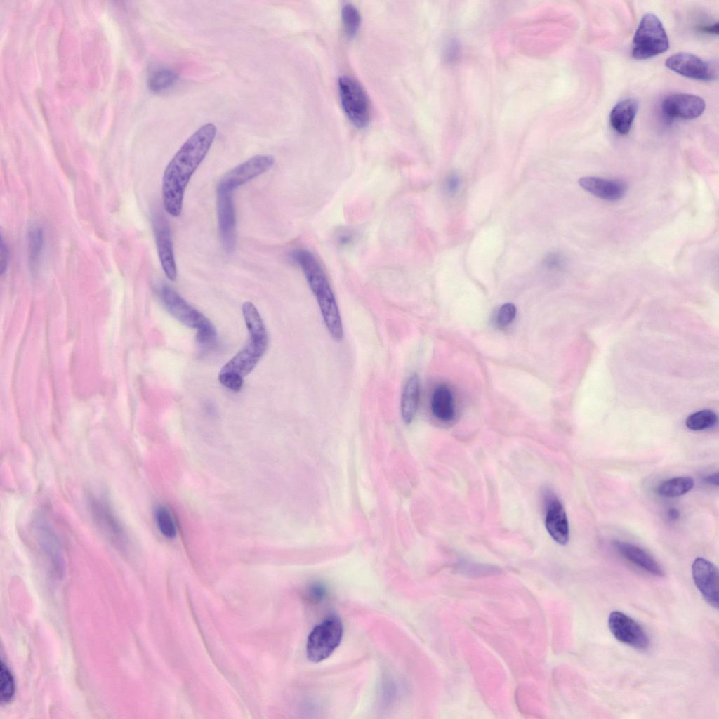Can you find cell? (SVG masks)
<instances>
[{
    "mask_svg": "<svg viewBox=\"0 0 719 719\" xmlns=\"http://www.w3.org/2000/svg\"><path fill=\"white\" fill-rule=\"evenodd\" d=\"M706 103L699 96L675 93L666 96L661 103V111L669 119H692L702 114Z\"/></svg>",
    "mask_w": 719,
    "mask_h": 719,
    "instance_id": "13",
    "label": "cell"
},
{
    "mask_svg": "<svg viewBox=\"0 0 719 719\" xmlns=\"http://www.w3.org/2000/svg\"><path fill=\"white\" fill-rule=\"evenodd\" d=\"M701 30L703 32H704L705 33L718 34V23L716 22L715 24H713V25H708V26L703 27L701 28Z\"/></svg>",
    "mask_w": 719,
    "mask_h": 719,
    "instance_id": "38",
    "label": "cell"
},
{
    "mask_svg": "<svg viewBox=\"0 0 719 719\" xmlns=\"http://www.w3.org/2000/svg\"><path fill=\"white\" fill-rule=\"evenodd\" d=\"M178 74L170 69H161L152 72L148 80L150 88L155 92L160 93L171 87L178 80Z\"/></svg>",
    "mask_w": 719,
    "mask_h": 719,
    "instance_id": "25",
    "label": "cell"
},
{
    "mask_svg": "<svg viewBox=\"0 0 719 719\" xmlns=\"http://www.w3.org/2000/svg\"><path fill=\"white\" fill-rule=\"evenodd\" d=\"M268 339H250L249 343L220 369L235 372L242 377L248 375L256 366L266 350Z\"/></svg>",
    "mask_w": 719,
    "mask_h": 719,
    "instance_id": "17",
    "label": "cell"
},
{
    "mask_svg": "<svg viewBox=\"0 0 719 719\" xmlns=\"http://www.w3.org/2000/svg\"><path fill=\"white\" fill-rule=\"evenodd\" d=\"M218 380L223 385L234 391H239L244 382L243 377L232 371H220Z\"/></svg>",
    "mask_w": 719,
    "mask_h": 719,
    "instance_id": "31",
    "label": "cell"
},
{
    "mask_svg": "<svg viewBox=\"0 0 719 719\" xmlns=\"http://www.w3.org/2000/svg\"><path fill=\"white\" fill-rule=\"evenodd\" d=\"M217 128L206 123L191 135L167 164L162 178L163 206L171 216L180 215L185 189L191 177L207 154Z\"/></svg>",
    "mask_w": 719,
    "mask_h": 719,
    "instance_id": "1",
    "label": "cell"
},
{
    "mask_svg": "<svg viewBox=\"0 0 719 719\" xmlns=\"http://www.w3.org/2000/svg\"><path fill=\"white\" fill-rule=\"evenodd\" d=\"M694 485L693 478L688 476H678L662 482L657 492L664 497H678L690 492Z\"/></svg>",
    "mask_w": 719,
    "mask_h": 719,
    "instance_id": "24",
    "label": "cell"
},
{
    "mask_svg": "<svg viewBox=\"0 0 719 719\" xmlns=\"http://www.w3.org/2000/svg\"><path fill=\"white\" fill-rule=\"evenodd\" d=\"M667 515L668 517L672 521L678 520L680 517V513L675 508H669Z\"/></svg>",
    "mask_w": 719,
    "mask_h": 719,
    "instance_id": "39",
    "label": "cell"
},
{
    "mask_svg": "<svg viewBox=\"0 0 719 719\" xmlns=\"http://www.w3.org/2000/svg\"><path fill=\"white\" fill-rule=\"evenodd\" d=\"M459 179L456 174H450L447 176L445 182V188L448 193L454 194L459 188Z\"/></svg>",
    "mask_w": 719,
    "mask_h": 719,
    "instance_id": "33",
    "label": "cell"
},
{
    "mask_svg": "<svg viewBox=\"0 0 719 719\" xmlns=\"http://www.w3.org/2000/svg\"><path fill=\"white\" fill-rule=\"evenodd\" d=\"M90 508L95 525L108 540L114 545H124L126 536L122 527L107 504L98 499H93Z\"/></svg>",
    "mask_w": 719,
    "mask_h": 719,
    "instance_id": "16",
    "label": "cell"
},
{
    "mask_svg": "<svg viewBox=\"0 0 719 719\" xmlns=\"http://www.w3.org/2000/svg\"><path fill=\"white\" fill-rule=\"evenodd\" d=\"M638 110V102L626 98L617 103L612 110L609 122L615 131L621 135L629 133Z\"/></svg>",
    "mask_w": 719,
    "mask_h": 719,
    "instance_id": "20",
    "label": "cell"
},
{
    "mask_svg": "<svg viewBox=\"0 0 719 719\" xmlns=\"http://www.w3.org/2000/svg\"><path fill=\"white\" fill-rule=\"evenodd\" d=\"M717 421V415L713 411L701 410L690 414L685 424L690 430L698 431L713 427Z\"/></svg>",
    "mask_w": 719,
    "mask_h": 719,
    "instance_id": "26",
    "label": "cell"
},
{
    "mask_svg": "<svg viewBox=\"0 0 719 719\" xmlns=\"http://www.w3.org/2000/svg\"><path fill=\"white\" fill-rule=\"evenodd\" d=\"M694 583L704 599L712 607L718 608V570L709 560L698 557L692 565Z\"/></svg>",
    "mask_w": 719,
    "mask_h": 719,
    "instance_id": "12",
    "label": "cell"
},
{
    "mask_svg": "<svg viewBox=\"0 0 719 719\" xmlns=\"http://www.w3.org/2000/svg\"><path fill=\"white\" fill-rule=\"evenodd\" d=\"M343 634L341 620L330 615L315 626L310 633L306 643L308 659L318 663L327 659L340 645Z\"/></svg>",
    "mask_w": 719,
    "mask_h": 719,
    "instance_id": "4",
    "label": "cell"
},
{
    "mask_svg": "<svg viewBox=\"0 0 719 719\" xmlns=\"http://www.w3.org/2000/svg\"><path fill=\"white\" fill-rule=\"evenodd\" d=\"M704 482L707 484L718 486V473H714L710 474L704 477Z\"/></svg>",
    "mask_w": 719,
    "mask_h": 719,
    "instance_id": "37",
    "label": "cell"
},
{
    "mask_svg": "<svg viewBox=\"0 0 719 719\" xmlns=\"http://www.w3.org/2000/svg\"><path fill=\"white\" fill-rule=\"evenodd\" d=\"M353 239V235L349 230H345L339 232L337 237L338 242L341 245L350 244Z\"/></svg>",
    "mask_w": 719,
    "mask_h": 719,
    "instance_id": "35",
    "label": "cell"
},
{
    "mask_svg": "<svg viewBox=\"0 0 719 719\" xmlns=\"http://www.w3.org/2000/svg\"><path fill=\"white\" fill-rule=\"evenodd\" d=\"M155 241L162 269L171 281L177 277V268L169 223L164 216L156 214L153 220Z\"/></svg>",
    "mask_w": 719,
    "mask_h": 719,
    "instance_id": "14",
    "label": "cell"
},
{
    "mask_svg": "<svg viewBox=\"0 0 719 719\" xmlns=\"http://www.w3.org/2000/svg\"><path fill=\"white\" fill-rule=\"evenodd\" d=\"M232 191L217 186L216 209L218 230L222 246L232 252L237 240V219Z\"/></svg>",
    "mask_w": 719,
    "mask_h": 719,
    "instance_id": "7",
    "label": "cell"
},
{
    "mask_svg": "<svg viewBox=\"0 0 719 719\" xmlns=\"http://www.w3.org/2000/svg\"><path fill=\"white\" fill-rule=\"evenodd\" d=\"M275 159L268 154L256 155L227 172L218 186L234 192L237 187L267 172L273 166Z\"/></svg>",
    "mask_w": 719,
    "mask_h": 719,
    "instance_id": "9",
    "label": "cell"
},
{
    "mask_svg": "<svg viewBox=\"0 0 719 719\" xmlns=\"http://www.w3.org/2000/svg\"><path fill=\"white\" fill-rule=\"evenodd\" d=\"M242 313L245 324L250 334V339H268L266 329L256 306L249 301L242 305Z\"/></svg>",
    "mask_w": 719,
    "mask_h": 719,
    "instance_id": "23",
    "label": "cell"
},
{
    "mask_svg": "<svg viewBox=\"0 0 719 719\" xmlns=\"http://www.w3.org/2000/svg\"><path fill=\"white\" fill-rule=\"evenodd\" d=\"M419 399V378L416 374H413L406 381L401 395V415L405 423H410L414 418Z\"/></svg>",
    "mask_w": 719,
    "mask_h": 719,
    "instance_id": "21",
    "label": "cell"
},
{
    "mask_svg": "<svg viewBox=\"0 0 719 719\" xmlns=\"http://www.w3.org/2000/svg\"><path fill=\"white\" fill-rule=\"evenodd\" d=\"M579 185L590 194L604 200L616 201L624 197L628 186L617 179H606L595 176H585L579 179Z\"/></svg>",
    "mask_w": 719,
    "mask_h": 719,
    "instance_id": "18",
    "label": "cell"
},
{
    "mask_svg": "<svg viewBox=\"0 0 719 719\" xmlns=\"http://www.w3.org/2000/svg\"><path fill=\"white\" fill-rule=\"evenodd\" d=\"M669 70L683 77L700 80L713 81L718 78V65L689 53H677L668 58L665 62Z\"/></svg>",
    "mask_w": 719,
    "mask_h": 719,
    "instance_id": "8",
    "label": "cell"
},
{
    "mask_svg": "<svg viewBox=\"0 0 719 719\" xmlns=\"http://www.w3.org/2000/svg\"><path fill=\"white\" fill-rule=\"evenodd\" d=\"M545 508V525L552 539L560 545H566L569 539V527L562 503L550 489L542 492Z\"/></svg>",
    "mask_w": 719,
    "mask_h": 719,
    "instance_id": "10",
    "label": "cell"
},
{
    "mask_svg": "<svg viewBox=\"0 0 719 719\" xmlns=\"http://www.w3.org/2000/svg\"><path fill=\"white\" fill-rule=\"evenodd\" d=\"M8 256H9L8 249L6 245L4 244L3 240H1V258H0L1 259V273H3V272L4 271L5 268L7 266V263L8 262Z\"/></svg>",
    "mask_w": 719,
    "mask_h": 719,
    "instance_id": "36",
    "label": "cell"
},
{
    "mask_svg": "<svg viewBox=\"0 0 719 719\" xmlns=\"http://www.w3.org/2000/svg\"><path fill=\"white\" fill-rule=\"evenodd\" d=\"M37 543L46 556L53 568L62 572L65 560L59 538L51 525L44 518H39L34 526Z\"/></svg>",
    "mask_w": 719,
    "mask_h": 719,
    "instance_id": "15",
    "label": "cell"
},
{
    "mask_svg": "<svg viewBox=\"0 0 719 719\" xmlns=\"http://www.w3.org/2000/svg\"><path fill=\"white\" fill-rule=\"evenodd\" d=\"M431 410L435 417L443 421L454 418L453 397L447 386L441 385L437 387L431 400Z\"/></svg>",
    "mask_w": 719,
    "mask_h": 719,
    "instance_id": "22",
    "label": "cell"
},
{
    "mask_svg": "<svg viewBox=\"0 0 719 719\" xmlns=\"http://www.w3.org/2000/svg\"><path fill=\"white\" fill-rule=\"evenodd\" d=\"M608 626L614 637L625 645L639 650L646 649L649 645L643 628L621 612L613 611L609 614Z\"/></svg>",
    "mask_w": 719,
    "mask_h": 719,
    "instance_id": "11",
    "label": "cell"
},
{
    "mask_svg": "<svg viewBox=\"0 0 719 719\" xmlns=\"http://www.w3.org/2000/svg\"><path fill=\"white\" fill-rule=\"evenodd\" d=\"M341 19L345 34L354 37L360 26L361 15L357 8L351 3L345 4L341 9Z\"/></svg>",
    "mask_w": 719,
    "mask_h": 719,
    "instance_id": "27",
    "label": "cell"
},
{
    "mask_svg": "<svg viewBox=\"0 0 719 719\" xmlns=\"http://www.w3.org/2000/svg\"><path fill=\"white\" fill-rule=\"evenodd\" d=\"M515 315L516 308L513 303H508L503 305L497 314V324L501 328L508 326L515 319Z\"/></svg>",
    "mask_w": 719,
    "mask_h": 719,
    "instance_id": "32",
    "label": "cell"
},
{
    "mask_svg": "<svg viewBox=\"0 0 719 719\" xmlns=\"http://www.w3.org/2000/svg\"><path fill=\"white\" fill-rule=\"evenodd\" d=\"M15 694L13 677L7 666L1 661L0 666V696L1 701L9 702Z\"/></svg>",
    "mask_w": 719,
    "mask_h": 719,
    "instance_id": "29",
    "label": "cell"
},
{
    "mask_svg": "<svg viewBox=\"0 0 719 719\" xmlns=\"http://www.w3.org/2000/svg\"><path fill=\"white\" fill-rule=\"evenodd\" d=\"M43 245V234L40 228L32 229L29 234V258L32 263L37 262Z\"/></svg>",
    "mask_w": 719,
    "mask_h": 719,
    "instance_id": "30",
    "label": "cell"
},
{
    "mask_svg": "<svg viewBox=\"0 0 719 719\" xmlns=\"http://www.w3.org/2000/svg\"><path fill=\"white\" fill-rule=\"evenodd\" d=\"M668 48V38L660 20L650 13L644 15L633 37V58H651L666 52Z\"/></svg>",
    "mask_w": 719,
    "mask_h": 719,
    "instance_id": "3",
    "label": "cell"
},
{
    "mask_svg": "<svg viewBox=\"0 0 719 719\" xmlns=\"http://www.w3.org/2000/svg\"><path fill=\"white\" fill-rule=\"evenodd\" d=\"M291 256L302 270L330 335L336 341L341 340L343 330L338 305L321 263L313 253L304 249L294 250Z\"/></svg>",
    "mask_w": 719,
    "mask_h": 719,
    "instance_id": "2",
    "label": "cell"
},
{
    "mask_svg": "<svg viewBox=\"0 0 719 719\" xmlns=\"http://www.w3.org/2000/svg\"><path fill=\"white\" fill-rule=\"evenodd\" d=\"M338 81L341 103L347 117L357 127H366L370 120V105L364 89L348 75H341Z\"/></svg>",
    "mask_w": 719,
    "mask_h": 719,
    "instance_id": "5",
    "label": "cell"
},
{
    "mask_svg": "<svg viewBox=\"0 0 719 719\" xmlns=\"http://www.w3.org/2000/svg\"><path fill=\"white\" fill-rule=\"evenodd\" d=\"M155 520L161 534L167 539H173L176 535V528L169 511L164 506H159L155 510Z\"/></svg>",
    "mask_w": 719,
    "mask_h": 719,
    "instance_id": "28",
    "label": "cell"
},
{
    "mask_svg": "<svg viewBox=\"0 0 719 719\" xmlns=\"http://www.w3.org/2000/svg\"><path fill=\"white\" fill-rule=\"evenodd\" d=\"M324 593V586L319 583L313 585L310 589V596L314 600H321Z\"/></svg>",
    "mask_w": 719,
    "mask_h": 719,
    "instance_id": "34",
    "label": "cell"
},
{
    "mask_svg": "<svg viewBox=\"0 0 719 719\" xmlns=\"http://www.w3.org/2000/svg\"><path fill=\"white\" fill-rule=\"evenodd\" d=\"M157 293L167 311L187 326L199 331L212 325L203 314L190 305L169 286L161 285Z\"/></svg>",
    "mask_w": 719,
    "mask_h": 719,
    "instance_id": "6",
    "label": "cell"
},
{
    "mask_svg": "<svg viewBox=\"0 0 719 719\" xmlns=\"http://www.w3.org/2000/svg\"><path fill=\"white\" fill-rule=\"evenodd\" d=\"M614 548L626 560L656 576H664V572L661 565L642 548L626 541L614 540Z\"/></svg>",
    "mask_w": 719,
    "mask_h": 719,
    "instance_id": "19",
    "label": "cell"
}]
</instances>
